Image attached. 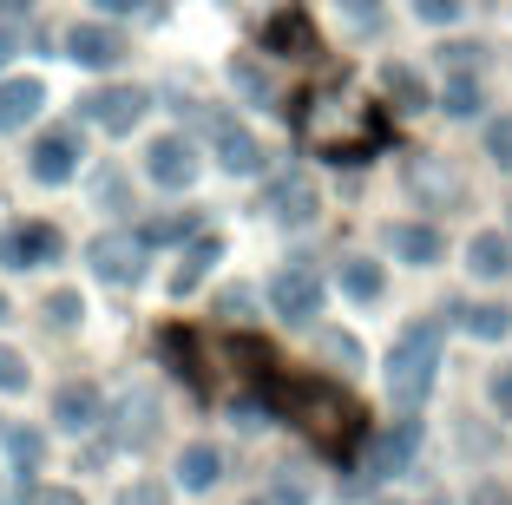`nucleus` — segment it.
Returning a JSON list of instances; mask_svg holds the SVG:
<instances>
[{"instance_id":"obj_1","label":"nucleus","mask_w":512,"mask_h":505,"mask_svg":"<svg viewBox=\"0 0 512 505\" xmlns=\"http://www.w3.org/2000/svg\"><path fill=\"white\" fill-rule=\"evenodd\" d=\"M302 138H309L322 158L355 164V158H368V151L381 145V119L355 99V92H322V99H309V112H302Z\"/></svg>"},{"instance_id":"obj_2","label":"nucleus","mask_w":512,"mask_h":505,"mask_svg":"<svg viewBox=\"0 0 512 505\" xmlns=\"http://www.w3.org/2000/svg\"><path fill=\"white\" fill-rule=\"evenodd\" d=\"M283 407H289V420H296L316 446H329V453H342V446L362 440V407L348 401L335 381L296 374V381H283Z\"/></svg>"},{"instance_id":"obj_3","label":"nucleus","mask_w":512,"mask_h":505,"mask_svg":"<svg viewBox=\"0 0 512 505\" xmlns=\"http://www.w3.org/2000/svg\"><path fill=\"white\" fill-rule=\"evenodd\" d=\"M434 368H440V322L401 328V342H394V355H388V394L401 407H421L427 387H434Z\"/></svg>"},{"instance_id":"obj_4","label":"nucleus","mask_w":512,"mask_h":505,"mask_svg":"<svg viewBox=\"0 0 512 505\" xmlns=\"http://www.w3.org/2000/svg\"><path fill=\"white\" fill-rule=\"evenodd\" d=\"M60 256V230L53 223H7L0 230V263L7 269H40Z\"/></svg>"},{"instance_id":"obj_5","label":"nucleus","mask_w":512,"mask_h":505,"mask_svg":"<svg viewBox=\"0 0 512 505\" xmlns=\"http://www.w3.org/2000/svg\"><path fill=\"white\" fill-rule=\"evenodd\" d=\"M145 105H151V99H145L138 86H106V92H92V99H86V119L99 125V132L119 138V132H132V125L145 119Z\"/></svg>"},{"instance_id":"obj_6","label":"nucleus","mask_w":512,"mask_h":505,"mask_svg":"<svg viewBox=\"0 0 512 505\" xmlns=\"http://www.w3.org/2000/svg\"><path fill=\"white\" fill-rule=\"evenodd\" d=\"M270 302L289 315V322H309V315L322 309V276H316L309 263H289L283 276L270 283Z\"/></svg>"},{"instance_id":"obj_7","label":"nucleus","mask_w":512,"mask_h":505,"mask_svg":"<svg viewBox=\"0 0 512 505\" xmlns=\"http://www.w3.org/2000/svg\"><path fill=\"white\" fill-rule=\"evenodd\" d=\"M66 53H73L79 66H92V73H106V66L125 60V40L112 27H99V20H79V27L66 33Z\"/></svg>"},{"instance_id":"obj_8","label":"nucleus","mask_w":512,"mask_h":505,"mask_svg":"<svg viewBox=\"0 0 512 505\" xmlns=\"http://www.w3.org/2000/svg\"><path fill=\"white\" fill-rule=\"evenodd\" d=\"M145 171H151V184L184 191V184L197 178V151H191V138H158V145L145 151Z\"/></svg>"},{"instance_id":"obj_9","label":"nucleus","mask_w":512,"mask_h":505,"mask_svg":"<svg viewBox=\"0 0 512 505\" xmlns=\"http://www.w3.org/2000/svg\"><path fill=\"white\" fill-rule=\"evenodd\" d=\"M138 256H145V243L138 237H99L92 243V269H99V283H138Z\"/></svg>"},{"instance_id":"obj_10","label":"nucleus","mask_w":512,"mask_h":505,"mask_svg":"<svg viewBox=\"0 0 512 505\" xmlns=\"http://www.w3.org/2000/svg\"><path fill=\"white\" fill-rule=\"evenodd\" d=\"M73 171H79V138L73 132H46L33 145V178L40 184H66Z\"/></svg>"},{"instance_id":"obj_11","label":"nucleus","mask_w":512,"mask_h":505,"mask_svg":"<svg viewBox=\"0 0 512 505\" xmlns=\"http://www.w3.org/2000/svg\"><path fill=\"white\" fill-rule=\"evenodd\" d=\"M414 440H421V427H414V420H401L394 433H381V440H375V453L362 460V479H388L394 466H401L407 453H414Z\"/></svg>"},{"instance_id":"obj_12","label":"nucleus","mask_w":512,"mask_h":505,"mask_svg":"<svg viewBox=\"0 0 512 505\" xmlns=\"http://www.w3.org/2000/svg\"><path fill=\"white\" fill-rule=\"evenodd\" d=\"M40 79H0V132H20V125L40 112Z\"/></svg>"},{"instance_id":"obj_13","label":"nucleus","mask_w":512,"mask_h":505,"mask_svg":"<svg viewBox=\"0 0 512 505\" xmlns=\"http://www.w3.org/2000/svg\"><path fill=\"white\" fill-rule=\"evenodd\" d=\"M217 164H224V171H237V178H250L256 164H263V151H256V138L243 132V125H224V119H217Z\"/></svg>"},{"instance_id":"obj_14","label":"nucleus","mask_w":512,"mask_h":505,"mask_svg":"<svg viewBox=\"0 0 512 505\" xmlns=\"http://www.w3.org/2000/svg\"><path fill=\"white\" fill-rule=\"evenodd\" d=\"M92 414H99V394H92L86 381H73V387H60V394H53V420H60L66 433H86Z\"/></svg>"},{"instance_id":"obj_15","label":"nucleus","mask_w":512,"mask_h":505,"mask_svg":"<svg viewBox=\"0 0 512 505\" xmlns=\"http://www.w3.org/2000/svg\"><path fill=\"white\" fill-rule=\"evenodd\" d=\"M217 256H224V243H217V237H197V243H191V256L178 263V276H171V289H178V296H191V289L204 283V276H211Z\"/></svg>"},{"instance_id":"obj_16","label":"nucleus","mask_w":512,"mask_h":505,"mask_svg":"<svg viewBox=\"0 0 512 505\" xmlns=\"http://www.w3.org/2000/svg\"><path fill=\"white\" fill-rule=\"evenodd\" d=\"M263 40H270L276 53H289V46H296V60H309V53H316V33H309V20H302V14H276L270 27H263Z\"/></svg>"},{"instance_id":"obj_17","label":"nucleus","mask_w":512,"mask_h":505,"mask_svg":"<svg viewBox=\"0 0 512 505\" xmlns=\"http://www.w3.org/2000/svg\"><path fill=\"white\" fill-rule=\"evenodd\" d=\"M467 263H473V276H506L512 269V243L499 237V230H480L473 250H467Z\"/></svg>"},{"instance_id":"obj_18","label":"nucleus","mask_w":512,"mask_h":505,"mask_svg":"<svg viewBox=\"0 0 512 505\" xmlns=\"http://www.w3.org/2000/svg\"><path fill=\"white\" fill-rule=\"evenodd\" d=\"M178 473H184V486H191V492H204V486H217V473H224V460H217V446H184Z\"/></svg>"},{"instance_id":"obj_19","label":"nucleus","mask_w":512,"mask_h":505,"mask_svg":"<svg viewBox=\"0 0 512 505\" xmlns=\"http://www.w3.org/2000/svg\"><path fill=\"white\" fill-rule=\"evenodd\" d=\"M276 217H283V223H309V217H316V191H309L302 178H283V184H276Z\"/></svg>"},{"instance_id":"obj_20","label":"nucleus","mask_w":512,"mask_h":505,"mask_svg":"<svg viewBox=\"0 0 512 505\" xmlns=\"http://www.w3.org/2000/svg\"><path fill=\"white\" fill-rule=\"evenodd\" d=\"M394 256H407V263H434L440 237L427 230V223H401V230H394Z\"/></svg>"},{"instance_id":"obj_21","label":"nucleus","mask_w":512,"mask_h":505,"mask_svg":"<svg viewBox=\"0 0 512 505\" xmlns=\"http://www.w3.org/2000/svg\"><path fill=\"white\" fill-rule=\"evenodd\" d=\"M440 105H447L453 119H473V112H480V86H473L467 73H453V79H447V92H440Z\"/></svg>"},{"instance_id":"obj_22","label":"nucleus","mask_w":512,"mask_h":505,"mask_svg":"<svg viewBox=\"0 0 512 505\" xmlns=\"http://www.w3.org/2000/svg\"><path fill=\"white\" fill-rule=\"evenodd\" d=\"M381 86H388L401 105H427V86H421V73H414V66H388V73H381Z\"/></svg>"},{"instance_id":"obj_23","label":"nucleus","mask_w":512,"mask_h":505,"mask_svg":"<svg viewBox=\"0 0 512 505\" xmlns=\"http://www.w3.org/2000/svg\"><path fill=\"white\" fill-rule=\"evenodd\" d=\"M460 315H467V328H473V335H486V342L512 328V315H506V309H493V302H473V309H460Z\"/></svg>"},{"instance_id":"obj_24","label":"nucleus","mask_w":512,"mask_h":505,"mask_svg":"<svg viewBox=\"0 0 512 505\" xmlns=\"http://www.w3.org/2000/svg\"><path fill=\"white\" fill-rule=\"evenodd\" d=\"M342 283H348V296L375 302V296H381V269H375V263H342Z\"/></svg>"},{"instance_id":"obj_25","label":"nucleus","mask_w":512,"mask_h":505,"mask_svg":"<svg viewBox=\"0 0 512 505\" xmlns=\"http://www.w3.org/2000/svg\"><path fill=\"white\" fill-rule=\"evenodd\" d=\"M178 237H191V217H151L138 243H178Z\"/></svg>"},{"instance_id":"obj_26","label":"nucleus","mask_w":512,"mask_h":505,"mask_svg":"<svg viewBox=\"0 0 512 505\" xmlns=\"http://www.w3.org/2000/svg\"><path fill=\"white\" fill-rule=\"evenodd\" d=\"M7 453H14L20 466H40V433H33V427H14V433H7Z\"/></svg>"},{"instance_id":"obj_27","label":"nucleus","mask_w":512,"mask_h":505,"mask_svg":"<svg viewBox=\"0 0 512 505\" xmlns=\"http://www.w3.org/2000/svg\"><path fill=\"white\" fill-rule=\"evenodd\" d=\"M20 387H27V361L14 348H0V394H20Z\"/></svg>"},{"instance_id":"obj_28","label":"nucleus","mask_w":512,"mask_h":505,"mask_svg":"<svg viewBox=\"0 0 512 505\" xmlns=\"http://www.w3.org/2000/svg\"><path fill=\"white\" fill-rule=\"evenodd\" d=\"M46 322H53V328H73L79 322V296H73V289H60V296L46 302Z\"/></svg>"},{"instance_id":"obj_29","label":"nucleus","mask_w":512,"mask_h":505,"mask_svg":"<svg viewBox=\"0 0 512 505\" xmlns=\"http://www.w3.org/2000/svg\"><path fill=\"white\" fill-rule=\"evenodd\" d=\"M473 60H480V46H473V40H453V46H440V66H453V73H467Z\"/></svg>"},{"instance_id":"obj_30","label":"nucleus","mask_w":512,"mask_h":505,"mask_svg":"<svg viewBox=\"0 0 512 505\" xmlns=\"http://www.w3.org/2000/svg\"><path fill=\"white\" fill-rule=\"evenodd\" d=\"M486 145H493V158H499V164H506V171H512V119H499Z\"/></svg>"},{"instance_id":"obj_31","label":"nucleus","mask_w":512,"mask_h":505,"mask_svg":"<svg viewBox=\"0 0 512 505\" xmlns=\"http://www.w3.org/2000/svg\"><path fill=\"white\" fill-rule=\"evenodd\" d=\"M414 14H421V20H453V14H460V0H414Z\"/></svg>"},{"instance_id":"obj_32","label":"nucleus","mask_w":512,"mask_h":505,"mask_svg":"<svg viewBox=\"0 0 512 505\" xmlns=\"http://www.w3.org/2000/svg\"><path fill=\"white\" fill-rule=\"evenodd\" d=\"M493 407H499V414H512V368L493 374Z\"/></svg>"},{"instance_id":"obj_33","label":"nucleus","mask_w":512,"mask_h":505,"mask_svg":"<svg viewBox=\"0 0 512 505\" xmlns=\"http://www.w3.org/2000/svg\"><path fill=\"white\" fill-rule=\"evenodd\" d=\"M270 505H309V486H289V479H283V486L270 492Z\"/></svg>"},{"instance_id":"obj_34","label":"nucleus","mask_w":512,"mask_h":505,"mask_svg":"<svg viewBox=\"0 0 512 505\" xmlns=\"http://www.w3.org/2000/svg\"><path fill=\"white\" fill-rule=\"evenodd\" d=\"M119 505H165V492H158V486H132Z\"/></svg>"},{"instance_id":"obj_35","label":"nucleus","mask_w":512,"mask_h":505,"mask_svg":"<svg viewBox=\"0 0 512 505\" xmlns=\"http://www.w3.org/2000/svg\"><path fill=\"white\" fill-rule=\"evenodd\" d=\"M132 7H145V0H99V14H132Z\"/></svg>"},{"instance_id":"obj_36","label":"nucleus","mask_w":512,"mask_h":505,"mask_svg":"<svg viewBox=\"0 0 512 505\" xmlns=\"http://www.w3.org/2000/svg\"><path fill=\"white\" fill-rule=\"evenodd\" d=\"M40 505H79V492H46Z\"/></svg>"},{"instance_id":"obj_37","label":"nucleus","mask_w":512,"mask_h":505,"mask_svg":"<svg viewBox=\"0 0 512 505\" xmlns=\"http://www.w3.org/2000/svg\"><path fill=\"white\" fill-rule=\"evenodd\" d=\"M7 60H14V33L0 27V66H7Z\"/></svg>"},{"instance_id":"obj_38","label":"nucleus","mask_w":512,"mask_h":505,"mask_svg":"<svg viewBox=\"0 0 512 505\" xmlns=\"http://www.w3.org/2000/svg\"><path fill=\"white\" fill-rule=\"evenodd\" d=\"M0 14H7V20H20V14H27V0H0Z\"/></svg>"},{"instance_id":"obj_39","label":"nucleus","mask_w":512,"mask_h":505,"mask_svg":"<svg viewBox=\"0 0 512 505\" xmlns=\"http://www.w3.org/2000/svg\"><path fill=\"white\" fill-rule=\"evenodd\" d=\"M348 7H355V14H375V0H348Z\"/></svg>"},{"instance_id":"obj_40","label":"nucleus","mask_w":512,"mask_h":505,"mask_svg":"<svg viewBox=\"0 0 512 505\" xmlns=\"http://www.w3.org/2000/svg\"><path fill=\"white\" fill-rule=\"evenodd\" d=\"M0 322H7V296H0Z\"/></svg>"},{"instance_id":"obj_41","label":"nucleus","mask_w":512,"mask_h":505,"mask_svg":"<svg viewBox=\"0 0 512 505\" xmlns=\"http://www.w3.org/2000/svg\"><path fill=\"white\" fill-rule=\"evenodd\" d=\"M256 505H270V499H256Z\"/></svg>"},{"instance_id":"obj_42","label":"nucleus","mask_w":512,"mask_h":505,"mask_svg":"<svg viewBox=\"0 0 512 505\" xmlns=\"http://www.w3.org/2000/svg\"><path fill=\"white\" fill-rule=\"evenodd\" d=\"M434 505H447V499H434Z\"/></svg>"}]
</instances>
